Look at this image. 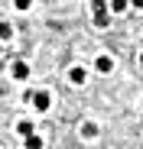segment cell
I'll list each match as a JSON object with an SVG mask.
<instances>
[{
	"label": "cell",
	"instance_id": "cell-3",
	"mask_svg": "<svg viewBox=\"0 0 143 149\" xmlns=\"http://www.w3.org/2000/svg\"><path fill=\"white\" fill-rule=\"evenodd\" d=\"M85 78H88V71H85L81 65H75V68L68 71V81H72V84H85Z\"/></svg>",
	"mask_w": 143,
	"mask_h": 149
},
{
	"label": "cell",
	"instance_id": "cell-6",
	"mask_svg": "<svg viewBox=\"0 0 143 149\" xmlns=\"http://www.w3.org/2000/svg\"><path fill=\"white\" fill-rule=\"evenodd\" d=\"M16 133H20L23 139H26V136H33V133H36V127H33L29 120H20V123H16Z\"/></svg>",
	"mask_w": 143,
	"mask_h": 149
},
{
	"label": "cell",
	"instance_id": "cell-5",
	"mask_svg": "<svg viewBox=\"0 0 143 149\" xmlns=\"http://www.w3.org/2000/svg\"><path fill=\"white\" fill-rule=\"evenodd\" d=\"M94 68H98V71H104V74H107V71L114 68V58H111V55H98V62H94Z\"/></svg>",
	"mask_w": 143,
	"mask_h": 149
},
{
	"label": "cell",
	"instance_id": "cell-7",
	"mask_svg": "<svg viewBox=\"0 0 143 149\" xmlns=\"http://www.w3.org/2000/svg\"><path fill=\"white\" fill-rule=\"evenodd\" d=\"M23 146H26V149H42V136H26V139H23Z\"/></svg>",
	"mask_w": 143,
	"mask_h": 149
},
{
	"label": "cell",
	"instance_id": "cell-8",
	"mask_svg": "<svg viewBox=\"0 0 143 149\" xmlns=\"http://www.w3.org/2000/svg\"><path fill=\"white\" fill-rule=\"evenodd\" d=\"M13 39V26L10 23H0V42H10Z\"/></svg>",
	"mask_w": 143,
	"mask_h": 149
},
{
	"label": "cell",
	"instance_id": "cell-4",
	"mask_svg": "<svg viewBox=\"0 0 143 149\" xmlns=\"http://www.w3.org/2000/svg\"><path fill=\"white\" fill-rule=\"evenodd\" d=\"M13 78H16V81H26V78H29V65H26V62H16V65H13Z\"/></svg>",
	"mask_w": 143,
	"mask_h": 149
},
{
	"label": "cell",
	"instance_id": "cell-10",
	"mask_svg": "<svg viewBox=\"0 0 143 149\" xmlns=\"http://www.w3.org/2000/svg\"><path fill=\"white\" fill-rule=\"evenodd\" d=\"M111 10H114V13H124V10H127V3H124V0H114Z\"/></svg>",
	"mask_w": 143,
	"mask_h": 149
},
{
	"label": "cell",
	"instance_id": "cell-11",
	"mask_svg": "<svg viewBox=\"0 0 143 149\" xmlns=\"http://www.w3.org/2000/svg\"><path fill=\"white\" fill-rule=\"evenodd\" d=\"M140 65H143V52H140Z\"/></svg>",
	"mask_w": 143,
	"mask_h": 149
},
{
	"label": "cell",
	"instance_id": "cell-2",
	"mask_svg": "<svg viewBox=\"0 0 143 149\" xmlns=\"http://www.w3.org/2000/svg\"><path fill=\"white\" fill-rule=\"evenodd\" d=\"M33 107L36 110H49V91H36L33 94Z\"/></svg>",
	"mask_w": 143,
	"mask_h": 149
},
{
	"label": "cell",
	"instance_id": "cell-9",
	"mask_svg": "<svg viewBox=\"0 0 143 149\" xmlns=\"http://www.w3.org/2000/svg\"><path fill=\"white\" fill-rule=\"evenodd\" d=\"M81 133H85V136H98V123H85Z\"/></svg>",
	"mask_w": 143,
	"mask_h": 149
},
{
	"label": "cell",
	"instance_id": "cell-1",
	"mask_svg": "<svg viewBox=\"0 0 143 149\" xmlns=\"http://www.w3.org/2000/svg\"><path fill=\"white\" fill-rule=\"evenodd\" d=\"M91 10H94V26H107V3L104 0H94Z\"/></svg>",
	"mask_w": 143,
	"mask_h": 149
}]
</instances>
